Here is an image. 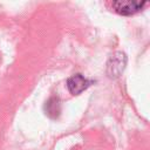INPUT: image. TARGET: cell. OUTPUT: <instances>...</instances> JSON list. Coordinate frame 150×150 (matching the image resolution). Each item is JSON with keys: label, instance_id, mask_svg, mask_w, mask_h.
I'll return each mask as SVG.
<instances>
[{"label": "cell", "instance_id": "obj_1", "mask_svg": "<svg viewBox=\"0 0 150 150\" xmlns=\"http://www.w3.org/2000/svg\"><path fill=\"white\" fill-rule=\"evenodd\" d=\"M146 4V1L141 0H118L110 1L108 5L114 12H116L120 15H132L142 11Z\"/></svg>", "mask_w": 150, "mask_h": 150}, {"label": "cell", "instance_id": "obj_2", "mask_svg": "<svg viewBox=\"0 0 150 150\" xmlns=\"http://www.w3.org/2000/svg\"><path fill=\"white\" fill-rule=\"evenodd\" d=\"M125 64H127V55L122 52H116L115 54L111 55V57L107 63L108 76L111 79L118 77L123 73Z\"/></svg>", "mask_w": 150, "mask_h": 150}, {"label": "cell", "instance_id": "obj_3", "mask_svg": "<svg viewBox=\"0 0 150 150\" xmlns=\"http://www.w3.org/2000/svg\"><path fill=\"white\" fill-rule=\"evenodd\" d=\"M94 83L93 80L84 77L82 74H75L67 80V88L71 95H79Z\"/></svg>", "mask_w": 150, "mask_h": 150}, {"label": "cell", "instance_id": "obj_4", "mask_svg": "<svg viewBox=\"0 0 150 150\" xmlns=\"http://www.w3.org/2000/svg\"><path fill=\"white\" fill-rule=\"evenodd\" d=\"M45 111L46 114L52 117V118H56L60 112H61V103H60V100L57 97H50L46 104H45Z\"/></svg>", "mask_w": 150, "mask_h": 150}]
</instances>
